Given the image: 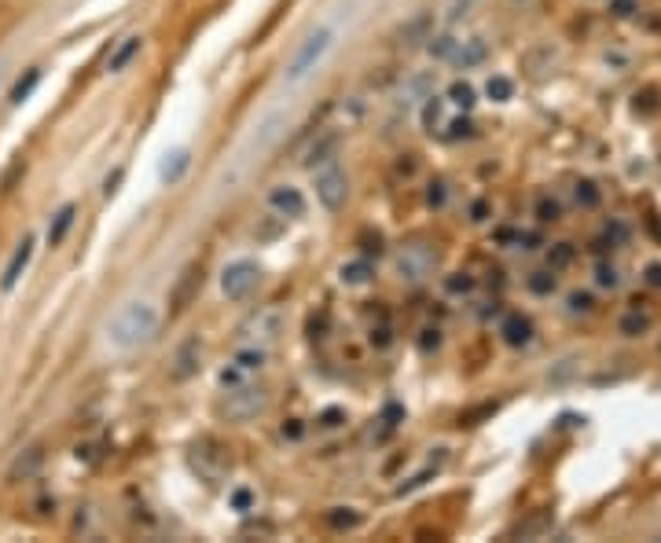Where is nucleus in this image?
I'll return each instance as SVG.
<instances>
[{"instance_id":"37","label":"nucleus","mask_w":661,"mask_h":543,"mask_svg":"<svg viewBox=\"0 0 661 543\" xmlns=\"http://www.w3.org/2000/svg\"><path fill=\"white\" fill-rule=\"evenodd\" d=\"M471 286H474V279L466 276V272H456V276L448 279V290H452V294H466Z\"/></svg>"},{"instance_id":"15","label":"nucleus","mask_w":661,"mask_h":543,"mask_svg":"<svg viewBox=\"0 0 661 543\" xmlns=\"http://www.w3.org/2000/svg\"><path fill=\"white\" fill-rule=\"evenodd\" d=\"M485 55H489V48H485V41H459L456 44V52H452V62L459 70H471V67H478V62H485Z\"/></svg>"},{"instance_id":"22","label":"nucleus","mask_w":661,"mask_h":543,"mask_svg":"<svg viewBox=\"0 0 661 543\" xmlns=\"http://www.w3.org/2000/svg\"><path fill=\"white\" fill-rule=\"evenodd\" d=\"M41 462H44V452H41V448H30L26 455L15 459V467H11V481H19V477H30V474L41 467Z\"/></svg>"},{"instance_id":"6","label":"nucleus","mask_w":661,"mask_h":543,"mask_svg":"<svg viewBox=\"0 0 661 543\" xmlns=\"http://www.w3.org/2000/svg\"><path fill=\"white\" fill-rule=\"evenodd\" d=\"M268 353H265V345H243L239 353L232 356V363L221 371V386L224 389H235V386H243V382H250L257 371L265 367Z\"/></svg>"},{"instance_id":"26","label":"nucleus","mask_w":661,"mask_h":543,"mask_svg":"<svg viewBox=\"0 0 661 543\" xmlns=\"http://www.w3.org/2000/svg\"><path fill=\"white\" fill-rule=\"evenodd\" d=\"M441 107H445L441 95H426V100H423V125H426L430 133H433V125L441 121Z\"/></svg>"},{"instance_id":"38","label":"nucleus","mask_w":661,"mask_h":543,"mask_svg":"<svg viewBox=\"0 0 661 543\" xmlns=\"http://www.w3.org/2000/svg\"><path fill=\"white\" fill-rule=\"evenodd\" d=\"M537 213H540V220H558V202L555 199H540V206H537Z\"/></svg>"},{"instance_id":"29","label":"nucleus","mask_w":661,"mask_h":543,"mask_svg":"<svg viewBox=\"0 0 661 543\" xmlns=\"http://www.w3.org/2000/svg\"><path fill=\"white\" fill-rule=\"evenodd\" d=\"M430 88V77H412V81H408V88L405 92H400V100H408V103H419V100H426V92Z\"/></svg>"},{"instance_id":"44","label":"nucleus","mask_w":661,"mask_h":543,"mask_svg":"<svg viewBox=\"0 0 661 543\" xmlns=\"http://www.w3.org/2000/svg\"><path fill=\"white\" fill-rule=\"evenodd\" d=\"M485 213H489L485 202H474V206H471V220H485Z\"/></svg>"},{"instance_id":"25","label":"nucleus","mask_w":661,"mask_h":543,"mask_svg":"<svg viewBox=\"0 0 661 543\" xmlns=\"http://www.w3.org/2000/svg\"><path fill=\"white\" fill-rule=\"evenodd\" d=\"M445 103H452V107H463V110H471L474 107V88L466 85V81H456L452 88H448V100Z\"/></svg>"},{"instance_id":"23","label":"nucleus","mask_w":661,"mask_h":543,"mask_svg":"<svg viewBox=\"0 0 661 543\" xmlns=\"http://www.w3.org/2000/svg\"><path fill=\"white\" fill-rule=\"evenodd\" d=\"M485 95H489V100H496V103H507L511 95H514V81H511V77H504V74H492L489 81H485Z\"/></svg>"},{"instance_id":"5","label":"nucleus","mask_w":661,"mask_h":543,"mask_svg":"<svg viewBox=\"0 0 661 543\" xmlns=\"http://www.w3.org/2000/svg\"><path fill=\"white\" fill-rule=\"evenodd\" d=\"M257 283H261V268H257L254 261H232L228 268L221 272V294L228 297V301H243L257 290Z\"/></svg>"},{"instance_id":"12","label":"nucleus","mask_w":661,"mask_h":543,"mask_svg":"<svg viewBox=\"0 0 661 543\" xmlns=\"http://www.w3.org/2000/svg\"><path fill=\"white\" fill-rule=\"evenodd\" d=\"M499 334H504V342H507L511 349H522V345L533 342V323H529V316L511 312L504 323H499Z\"/></svg>"},{"instance_id":"31","label":"nucleus","mask_w":661,"mask_h":543,"mask_svg":"<svg viewBox=\"0 0 661 543\" xmlns=\"http://www.w3.org/2000/svg\"><path fill=\"white\" fill-rule=\"evenodd\" d=\"M342 422H346V408H327V411L316 415V426L320 429H338Z\"/></svg>"},{"instance_id":"36","label":"nucleus","mask_w":661,"mask_h":543,"mask_svg":"<svg viewBox=\"0 0 661 543\" xmlns=\"http://www.w3.org/2000/svg\"><path fill=\"white\" fill-rule=\"evenodd\" d=\"M566 305H570V312H591V294H570L566 297Z\"/></svg>"},{"instance_id":"33","label":"nucleus","mask_w":661,"mask_h":543,"mask_svg":"<svg viewBox=\"0 0 661 543\" xmlns=\"http://www.w3.org/2000/svg\"><path fill=\"white\" fill-rule=\"evenodd\" d=\"M577 202L584 206V210H591V206H599V191H595V184H591V180L577 184Z\"/></svg>"},{"instance_id":"4","label":"nucleus","mask_w":661,"mask_h":543,"mask_svg":"<svg viewBox=\"0 0 661 543\" xmlns=\"http://www.w3.org/2000/svg\"><path fill=\"white\" fill-rule=\"evenodd\" d=\"M239 342L243 345H272L283 334V312L280 309H257V312H250L243 323H239Z\"/></svg>"},{"instance_id":"9","label":"nucleus","mask_w":661,"mask_h":543,"mask_svg":"<svg viewBox=\"0 0 661 543\" xmlns=\"http://www.w3.org/2000/svg\"><path fill=\"white\" fill-rule=\"evenodd\" d=\"M34 250H37V239H34V235H26L22 243L15 246L11 261H8V268H4V276H0V290H4V294H11L15 286H19V279L26 276L30 261H34Z\"/></svg>"},{"instance_id":"8","label":"nucleus","mask_w":661,"mask_h":543,"mask_svg":"<svg viewBox=\"0 0 661 543\" xmlns=\"http://www.w3.org/2000/svg\"><path fill=\"white\" fill-rule=\"evenodd\" d=\"M433 272V250L423 243H412L397 253V276L405 283H423Z\"/></svg>"},{"instance_id":"32","label":"nucleus","mask_w":661,"mask_h":543,"mask_svg":"<svg viewBox=\"0 0 661 543\" xmlns=\"http://www.w3.org/2000/svg\"><path fill=\"white\" fill-rule=\"evenodd\" d=\"M573 261V246L570 243H558V246H551V253H547V264H551V272L555 268H566Z\"/></svg>"},{"instance_id":"18","label":"nucleus","mask_w":661,"mask_h":543,"mask_svg":"<svg viewBox=\"0 0 661 543\" xmlns=\"http://www.w3.org/2000/svg\"><path fill=\"white\" fill-rule=\"evenodd\" d=\"M338 276H342V283H349V286H364V283H372L375 264L367 257H353V261H346L342 268H338Z\"/></svg>"},{"instance_id":"7","label":"nucleus","mask_w":661,"mask_h":543,"mask_svg":"<svg viewBox=\"0 0 661 543\" xmlns=\"http://www.w3.org/2000/svg\"><path fill=\"white\" fill-rule=\"evenodd\" d=\"M316 199H320V206H324L327 213H338V210L346 206V199H349V180H346V173L338 169L334 162H327V169L316 173Z\"/></svg>"},{"instance_id":"17","label":"nucleus","mask_w":661,"mask_h":543,"mask_svg":"<svg viewBox=\"0 0 661 543\" xmlns=\"http://www.w3.org/2000/svg\"><path fill=\"white\" fill-rule=\"evenodd\" d=\"M74 220H77V206H63V210L52 217V224H48V246H59L63 239L70 235V228H74Z\"/></svg>"},{"instance_id":"1","label":"nucleus","mask_w":661,"mask_h":543,"mask_svg":"<svg viewBox=\"0 0 661 543\" xmlns=\"http://www.w3.org/2000/svg\"><path fill=\"white\" fill-rule=\"evenodd\" d=\"M155 334H158V309L151 301H125L107 323V342L122 353L148 345Z\"/></svg>"},{"instance_id":"13","label":"nucleus","mask_w":661,"mask_h":543,"mask_svg":"<svg viewBox=\"0 0 661 543\" xmlns=\"http://www.w3.org/2000/svg\"><path fill=\"white\" fill-rule=\"evenodd\" d=\"M140 48H143V37H140V34H129V37L114 48V52H110V59H107V74H122L129 62L140 55Z\"/></svg>"},{"instance_id":"35","label":"nucleus","mask_w":661,"mask_h":543,"mask_svg":"<svg viewBox=\"0 0 661 543\" xmlns=\"http://www.w3.org/2000/svg\"><path fill=\"white\" fill-rule=\"evenodd\" d=\"M471 4H474V0H452V4H448V15H445V19H448V26H452V22H459L463 15L471 11Z\"/></svg>"},{"instance_id":"28","label":"nucleus","mask_w":661,"mask_h":543,"mask_svg":"<svg viewBox=\"0 0 661 543\" xmlns=\"http://www.w3.org/2000/svg\"><path fill=\"white\" fill-rule=\"evenodd\" d=\"M257 496H254V488H232V496H228V507L239 510V514H247V510H254Z\"/></svg>"},{"instance_id":"42","label":"nucleus","mask_w":661,"mask_h":543,"mask_svg":"<svg viewBox=\"0 0 661 543\" xmlns=\"http://www.w3.org/2000/svg\"><path fill=\"white\" fill-rule=\"evenodd\" d=\"M301 434H305V426H301L298 419L283 422V437H287V441H301Z\"/></svg>"},{"instance_id":"34","label":"nucleus","mask_w":661,"mask_h":543,"mask_svg":"<svg viewBox=\"0 0 661 543\" xmlns=\"http://www.w3.org/2000/svg\"><path fill=\"white\" fill-rule=\"evenodd\" d=\"M595 279H599V286H610V290H614V286L621 283V279H617V268H614V264H599V272H595Z\"/></svg>"},{"instance_id":"2","label":"nucleus","mask_w":661,"mask_h":543,"mask_svg":"<svg viewBox=\"0 0 661 543\" xmlns=\"http://www.w3.org/2000/svg\"><path fill=\"white\" fill-rule=\"evenodd\" d=\"M331 44H334V29L331 26L313 29V34L298 44L294 59L287 62V81H301V77H309L320 62H324V55L331 52Z\"/></svg>"},{"instance_id":"3","label":"nucleus","mask_w":661,"mask_h":543,"mask_svg":"<svg viewBox=\"0 0 661 543\" xmlns=\"http://www.w3.org/2000/svg\"><path fill=\"white\" fill-rule=\"evenodd\" d=\"M265 408H268V393L261 386H254V382H243V386L228 389V396H224V404H221V415L232 422H250Z\"/></svg>"},{"instance_id":"24","label":"nucleus","mask_w":661,"mask_h":543,"mask_svg":"<svg viewBox=\"0 0 661 543\" xmlns=\"http://www.w3.org/2000/svg\"><path fill=\"white\" fill-rule=\"evenodd\" d=\"M426 41H430L426 48H430V55H433V59H452L456 44H459V41H456L452 34H441V37H426Z\"/></svg>"},{"instance_id":"19","label":"nucleus","mask_w":661,"mask_h":543,"mask_svg":"<svg viewBox=\"0 0 661 543\" xmlns=\"http://www.w3.org/2000/svg\"><path fill=\"white\" fill-rule=\"evenodd\" d=\"M199 371V342L191 338V342H184L181 345V353H176V367H173V378H191Z\"/></svg>"},{"instance_id":"40","label":"nucleus","mask_w":661,"mask_h":543,"mask_svg":"<svg viewBox=\"0 0 661 543\" xmlns=\"http://www.w3.org/2000/svg\"><path fill=\"white\" fill-rule=\"evenodd\" d=\"M122 177H125V169L118 166V169H114V173H110V177L103 180V195H107V199H110V195H114V191H118V184H122Z\"/></svg>"},{"instance_id":"16","label":"nucleus","mask_w":661,"mask_h":543,"mask_svg":"<svg viewBox=\"0 0 661 543\" xmlns=\"http://www.w3.org/2000/svg\"><path fill=\"white\" fill-rule=\"evenodd\" d=\"M41 67H30V70H22V77H19V81H15L11 85V92H8V103L11 107H22L26 100H30V95H34V88L41 85Z\"/></svg>"},{"instance_id":"21","label":"nucleus","mask_w":661,"mask_h":543,"mask_svg":"<svg viewBox=\"0 0 661 543\" xmlns=\"http://www.w3.org/2000/svg\"><path fill=\"white\" fill-rule=\"evenodd\" d=\"M327 525H331L334 532L357 529V525H360V510H353V507H331V510H327Z\"/></svg>"},{"instance_id":"14","label":"nucleus","mask_w":661,"mask_h":543,"mask_svg":"<svg viewBox=\"0 0 661 543\" xmlns=\"http://www.w3.org/2000/svg\"><path fill=\"white\" fill-rule=\"evenodd\" d=\"M338 133H324L320 136L313 147H309V154H305V166L309 169H316V166H327V162H334V154H338Z\"/></svg>"},{"instance_id":"10","label":"nucleus","mask_w":661,"mask_h":543,"mask_svg":"<svg viewBox=\"0 0 661 543\" xmlns=\"http://www.w3.org/2000/svg\"><path fill=\"white\" fill-rule=\"evenodd\" d=\"M268 210L276 213L280 220H294L305 213V195L294 184H276L268 191Z\"/></svg>"},{"instance_id":"11","label":"nucleus","mask_w":661,"mask_h":543,"mask_svg":"<svg viewBox=\"0 0 661 543\" xmlns=\"http://www.w3.org/2000/svg\"><path fill=\"white\" fill-rule=\"evenodd\" d=\"M188 166H191V151L188 147H173V151L162 154V162H158V180L162 184H181Z\"/></svg>"},{"instance_id":"39","label":"nucleus","mask_w":661,"mask_h":543,"mask_svg":"<svg viewBox=\"0 0 661 543\" xmlns=\"http://www.w3.org/2000/svg\"><path fill=\"white\" fill-rule=\"evenodd\" d=\"M448 129H452V133H448V140H459V136H471L474 125H471V118H456L452 125H448Z\"/></svg>"},{"instance_id":"30","label":"nucleus","mask_w":661,"mask_h":543,"mask_svg":"<svg viewBox=\"0 0 661 543\" xmlns=\"http://www.w3.org/2000/svg\"><path fill=\"white\" fill-rule=\"evenodd\" d=\"M529 290L533 294H551L555 290V272H533V276H529Z\"/></svg>"},{"instance_id":"45","label":"nucleus","mask_w":661,"mask_h":543,"mask_svg":"<svg viewBox=\"0 0 661 543\" xmlns=\"http://www.w3.org/2000/svg\"><path fill=\"white\" fill-rule=\"evenodd\" d=\"M647 283H650V286H661V264H650V268H647Z\"/></svg>"},{"instance_id":"20","label":"nucleus","mask_w":661,"mask_h":543,"mask_svg":"<svg viewBox=\"0 0 661 543\" xmlns=\"http://www.w3.org/2000/svg\"><path fill=\"white\" fill-rule=\"evenodd\" d=\"M283 110H272V114L261 121V125H257V133H254V140H250V147H257V151H261V147H268V143L272 140H276L280 136V129H283Z\"/></svg>"},{"instance_id":"43","label":"nucleus","mask_w":661,"mask_h":543,"mask_svg":"<svg viewBox=\"0 0 661 543\" xmlns=\"http://www.w3.org/2000/svg\"><path fill=\"white\" fill-rule=\"evenodd\" d=\"M610 8H614V15H632L636 0H610Z\"/></svg>"},{"instance_id":"27","label":"nucleus","mask_w":661,"mask_h":543,"mask_svg":"<svg viewBox=\"0 0 661 543\" xmlns=\"http://www.w3.org/2000/svg\"><path fill=\"white\" fill-rule=\"evenodd\" d=\"M647 327H650V316H639V312H628L621 319V334H628V338H639Z\"/></svg>"},{"instance_id":"41","label":"nucleus","mask_w":661,"mask_h":543,"mask_svg":"<svg viewBox=\"0 0 661 543\" xmlns=\"http://www.w3.org/2000/svg\"><path fill=\"white\" fill-rule=\"evenodd\" d=\"M426 202H430V206H445V184H441V180H433V184H430Z\"/></svg>"}]
</instances>
